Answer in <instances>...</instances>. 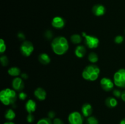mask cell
Wrapping results in <instances>:
<instances>
[{
    "instance_id": "6da1fadb",
    "label": "cell",
    "mask_w": 125,
    "mask_h": 124,
    "mask_svg": "<svg viewBox=\"0 0 125 124\" xmlns=\"http://www.w3.org/2000/svg\"><path fill=\"white\" fill-rule=\"evenodd\" d=\"M51 46L52 51L58 55L65 54L69 49V44L67 38L62 36L54 38L51 42Z\"/></svg>"
},
{
    "instance_id": "7a4b0ae2",
    "label": "cell",
    "mask_w": 125,
    "mask_h": 124,
    "mask_svg": "<svg viewBox=\"0 0 125 124\" xmlns=\"http://www.w3.org/2000/svg\"><path fill=\"white\" fill-rule=\"evenodd\" d=\"M17 99V95L14 89L6 88L0 92V100L4 105L14 106Z\"/></svg>"
},
{
    "instance_id": "3957f363",
    "label": "cell",
    "mask_w": 125,
    "mask_h": 124,
    "mask_svg": "<svg viewBox=\"0 0 125 124\" xmlns=\"http://www.w3.org/2000/svg\"><path fill=\"white\" fill-rule=\"evenodd\" d=\"M100 73V69L95 64H90L84 68L82 72L83 79L88 81H95L98 78Z\"/></svg>"
},
{
    "instance_id": "277c9868",
    "label": "cell",
    "mask_w": 125,
    "mask_h": 124,
    "mask_svg": "<svg viewBox=\"0 0 125 124\" xmlns=\"http://www.w3.org/2000/svg\"><path fill=\"white\" fill-rule=\"evenodd\" d=\"M114 83L118 87L125 88V69H119L115 73Z\"/></svg>"
},
{
    "instance_id": "5b68a950",
    "label": "cell",
    "mask_w": 125,
    "mask_h": 124,
    "mask_svg": "<svg viewBox=\"0 0 125 124\" xmlns=\"http://www.w3.org/2000/svg\"><path fill=\"white\" fill-rule=\"evenodd\" d=\"M82 35L84 38V43L85 46L89 49H95L98 46L100 41L97 37L87 35L85 32H83Z\"/></svg>"
},
{
    "instance_id": "8992f818",
    "label": "cell",
    "mask_w": 125,
    "mask_h": 124,
    "mask_svg": "<svg viewBox=\"0 0 125 124\" xmlns=\"http://www.w3.org/2000/svg\"><path fill=\"white\" fill-rule=\"evenodd\" d=\"M20 50L21 53L23 56L29 57L32 53L34 50V47L31 41H24L21 44Z\"/></svg>"
},
{
    "instance_id": "52a82bcc",
    "label": "cell",
    "mask_w": 125,
    "mask_h": 124,
    "mask_svg": "<svg viewBox=\"0 0 125 124\" xmlns=\"http://www.w3.org/2000/svg\"><path fill=\"white\" fill-rule=\"evenodd\" d=\"M70 124H83V116L78 111H73L69 114L68 117Z\"/></svg>"
},
{
    "instance_id": "ba28073f",
    "label": "cell",
    "mask_w": 125,
    "mask_h": 124,
    "mask_svg": "<svg viewBox=\"0 0 125 124\" xmlns=\"http://www.w3.org/2000/svg\"><path fill=\"white\" fill-rule=\"evenodd\" d=\"M100 85L104 91L109 92L112 91V89L114 88V83L109 78L103 77L100 81Z\"/></svg>"
},
{
    "instance_id": "9c48e42d",
    "label": "cell",
    "mask_w": 125,
    "mask_h": 124,
    "mask_svg": "<svg viewBox=\"0 0 125 124\" xmlns=\"http://www.w3.org/2000/svg\"><path fill=\"white\" fill-rule=\"evenodd\" d=\"M12 86L13 89L16 91H23L24 88V84L23 81V79L21 77H16L13 79L12 82Z\"/></svg>"
},
{
    "instance_id": "30bf717a",
    "label": "cell",
    "mask_w": 125,
    "mask_h": 124,
    "mask_svg": "<svg viewBox=\"0 0 125 124\" xmlns=\"http://www.w3.org/2000/svg\"><path fill=\"white\" fill-rule=\"evenodd\" d=\"M65 22L64 19L61 17H55L51 21V25L56 29H61L65 26Z\"/></svg>"
},
{
    "instance_id": "8fae6325",
    "label": "cell",
    "mask_w": 125,
    "mask_h": 124,
    "mask_svg": "<svg viewBox=\"0 0 125 124\" xmlns=\"http://www.w3.org/2000/svg\"><path fill=\"white\" fill-rule=\"evenodd\" d=\"M92 13L96 17H101L106 13V8L103 5L98 4L92 7Z\"/></svg>"
},
{
    "instance_id": "7c38bea8",
    "label": "cell",
    "mask_w": 125,
    "mask_h": 124,
    "mask_svg": "<svg viewBox=\"0 0 125 124\" xmlns=\"http://www.w3.org/2000/svg\"><path fill=\"white\" fill-rule=\"evenodd\" d=\"M34 96L39 100L42 101L45 100L46 97V92L42 88H37L34 92Z\"/></svg>"
},
{
    "instance_id": "4fadbf2b",
    "label": "cell",
    "mask_w": 125,
    "mask_h": 124,
    "mask_svg": "<svg viewBox=\"0 0 125 124\" xmlns=\"http://www.w3.org/2000/svg\"><path fill=\"white\" fill-rule=\"evenodd\" d=\"M82 114L84 117H90L93 113L92 106L89 103H85L82 106L81 108Z\"/></svg>"
},
{
    "instance_id": "5bb4252c",
    "label": "cell",
    "mask_w": 125,
    "mask_h": 124,
    "mask_svg": "<svg viewBox=\"0 0 125 124\" xmlns=\"http://www.w3.org/2000/svg\"><path fill=\"white\" fill-rule=\"evenodd\" d=\"M36 103L32 99L28 100L25 104V109L28 113H32L36 110Z\"/></svg>"
},
{
    "instance_id": "9a60e30c",
    "label": "cell",
    "mask_w": 125,
    "mask_h": 124,
    "mask_svg": "<svg viewBox=\"0 0 125 124\" xmlns=\"http://www.w3.org/2000/svg\"><path fill=\"white\" fill-rule=\"evenodd\" d=\"M74 53H75V55L78 58H83L86 53V49L83 45H79L76 47Z\"/></svg>"
},
{
    "instance_id": "2e32d148",
    "label": "cell",
    "mask_w": 125,
    "mask_h": 124,
    "mask_svg": "<svg viewBox=\"0 0 125 124\" xmlns=\"http://www.w3.org/2000/svg\"><path fill=\"white\" fill-rule=\"evenodd\" d=\"M38 59H39V62H40L41 64H49V63L51 62V58L46 53H42L38 57Z\"/></svg>"
},
{
    "instance_id": "e0dca14e",
    "label": "cell",
    "mask_w": 125,
    "mask_h": 124,
    "mask_svg": "<svg viewBox=\"0 0 125 124\" xmlns=\"http://www.w3.org/2000/svg\"><path fill=\"white\" fill-rule=\"evenodd\" d=\"M105 104L107 107L110 108H115L118 105V102H117V99L114 97H107L105 100Z\"/></svg>"
},
{
    "instance_id": "ac0fdd59",
    "label": "cell",
    "mask_w": 125,
    "mask_h": 124,
    "mask_svg": "<svg viewBox=\"0 0 125 124\" xmlns=\"http://www.w3.org/2000/svg\"><path fill=\"white\" fill-rule=\"evenodd\" d=\"M7 72L10 75L13 77H18L20 75L21 70L18 67H12L7 71Z\"/></svg>"
},
{
    "instance_id": "d6986e66",
    "label": "cell",
    "mask_w": 125,
    "mask_h": 124,
    "mask_svg": "<svg viewBox=\"0 0 125 124\" xmlns=\"http://www.w3.org/2000/svg\"><path fill=\"white\" fill-rule=\"evenodd\" d=\"M16 116L15 113L14 111L12 109H8L6 112H5L4 117L7 120L9 121H11V120H13Z\"/></svg>"
},
{
    "instance_id": "ffe728a7",
    "label": "cell",
    "mask_w": 125,
    "mask_h": 124,
    "mask_svg": "<svg viewBox=\"0 0 125 124\" xmlns=\"http://www.w3.org/2000/svg\"><path fill=\"white\" fill-rule=\"evenodd\" d=\"M70 40L73 44H78L82 42L83 39H82V36L79 34H73L71 36Z\"/></svg>"
},
{
    "instance_id": "44dd1931",
    "label": "cell",
    "mask_w": 125,
    "mask_h": 124,
    "mask_svg": "<svg viewBox=\"0 0 125 124\" xmlns=\"http://www.w3.org/2000/svg\"><path fill=\"white\" fill-rule=\"evenodd\" d=\"M88 60L92 63H95L98 61V55L95 52H90L88 55Z\"/></svg>"
},
{
    "instance_id": "7402d4cb",
    "label": "cell",
    "mask_w": 125,
    "mask_h": 124,
    "mask_svg": "<svg viewBox=\"0 0 125 124\" xmlns=\"http://www.w3.org/2000/svg\"><path fill=\"white\" fill-rule=\"evenodd\" d=\"M37 124H52L51 119H50L48 117H45L42 118V119H40L39 121L37 122Z\"/></svg>"
},
{
    "instance_id": "603a6c76",
    "label": "cell",
    "mask_w": 125,
    "mask_h": 124,
    "mask_svg": "<svg viewBox=\"0 0 125 124\" xmlns=\"http://www.w3.org/2000/svg\"><path fill=\"white\" fill-rule=\"evenodd\" d=\"M87 124H98V120L94 116H90L87 119Z\"/></svg>"
},
{
    "instance_id": "cb8c5ba5",
    "label": "cell",
    "mask_w": 125,
    "mask_h": 124,
    "mask_svg": "<svg viewBox=\"0 0 125 124\" xmlns=\"http://www.w3.org/2000/svg\"><path fill=\"white\" fill-rule=\"evenodd\" d=\"M0 61L2 66H6L9 64V59L6 55H2L0 57Z\"/></svg>"
},
{
    "instance_id": "d4e9b609",
    "label": "cell",
    "mask_w": 125,
    "mask_h": 124,
    "mask_svg": "<svg viewBox=\"0 0 125 124\" xmlns=\"http://www.w3.org/2000/svg\"><path fill=\"white\" fill-rule=\"evenodd\" d=\"M6 45L5 44V41L3 39L0 40V53H2L6 51Z\"/></svg>"
},
{
    "instance_id": "484cf974",
    "label": "cell",
    "mask_w": 125,
    "mask_h": 124,
    "mask_svg": "<svg viewBox=\"0 0 125 124\" xmlns=\"http://www.w3.org/2000/svg\"><path fill=\"white\" fill-rule=\"evenodd\" d=\"M44 36H45V38L47 39V40H51L53 37L54 35L51 30H47L44 34Z\"/></svg>"
},
{
    "instance_id": "4316f807",
    "label": "cell",
    "mask_w": 125,
    "mask_h": 124,
    "mask_svg": "<svg viewBox=\"0 0 125 124\" xmlns=\"http://www.w3.org/2000/svg\"><path fill=\"white\" fill-rule=\"evenodd\" d=\"M124 41V37L122 35H117L115 37L114 41L116 44H120L122 43Z\"/></svg>"
},
{
    "instance_id": "83f0119b",
    "label": "cell",
    "mask_w": 125,
    "mask_h": 124,
    "mask_svg": "<svg viewBox=\"0 0 125 124\" xmlns=\"http://www.w3.org/2000/svg\"><path fill=\"white\" fill-rule=\"evenodd\" d=\"M27 122L28 123H32L35 120V117H34V115L32 114V113H28V115L26 117Z\"/></svg>"
},
{
    "instance_id": "f1b7e54d",
    "label": "cell",
    "mask_w": 125,
    "mask_h": 124,
    "mask_svg": "<svg viewBox=\"0 0 125 124\" xmlns=\"http://www.w3.org/2000/svg\"><path fill=\"white\" fill-rule=\"evenodd\" d=\"M27 94L26 92H23V91H21V92H19L18 94V98H20L21 100H26V98H27Z\"/></svg>"
},
{
    "instance_id": "f546056e",
    "label": "cell",
    "mask_w": 125,
    "mask_h": 124,
    "mask_svg": "<svg viewBox=\"0 0 125 124\" xmlns=\"http://www.w3.org/2000/svg\"><path fill=\"white\" fill-rule=\"evenodd\" d=\"M112 93L116 98H120L121 96H122V92H121V91H120L119 89H114Z\"/></svg>"
},
{
    "instance_id": "4dcf8cb0",
    "label": "cell",
    "mask_w": 125,
    "mask_h": 124,
    "mask_svg": "<svg viewBox=\"0 0 125 124\" xmlns=\"http://www.w3.org/2000/svg\"><path fill=\"white\" fill-rule=\"evenodd\" d=\"M56 116V113L54 111H50L48 113V117L50 118V119H52Z\"/></svg>"
},
{
    "instance_id": "1f68e13d",
    "label": "cell",
    "mask_w": 125,
    "mask_h": 124,
    "mask_svg": "<svg viewBox=\"0 0 125 124\" xmlns=\"http://www.w3.org/2000/svg\"><path fill=\"white\" fill-rule=\"evenodd\" d=\"M17 37H18V38L20 40L23 41V40H24V39H25V35H24L23 32H18V34H17Z\"/></svg>"
},
{
    "instance_id": "d6a6232c",
    "label": "cell",
    "mask_w": 125,
    "mask_h": 124,
    "mask_svg": "<svg viewBox=\"0 0 125 124\" xmlns=\"http://www.w3.org/2000/svg\"><path fill=\"white\" fill-rule=\"evenodd\" d=\"M53 124H64L63 122L59 118H55L52 122Z\"/></svg>"
},
{
    "instance_id": "836d02e7",
    "label": "cell",
    "mask_w": 125,
    "mask_h": 124,
    "mask_svg": "<svg viewBox=\"0 0 125 124\" xmlns=\"http://www.w3.org/2000/svg\"><path fill=\"white\" fill-rule=\"evenodd\" d=\"M21 78L22 79H24V80H26L28 79V75L26 73H23V74H21Z\"/></svg>"
},
{
    "instance_id": "e575fe53",
    "label": "cell",
    "mask_w": 125,
    "mask_h": 124,
    "mask_svg": "<svg viewBox=\"0 0 125 124\" xmlns=\"http://www.w3.org/2000/svg\"><path fill=\"white\" fill-rule=\"evenodd\" d=\"M121 98L123 100V101H124L125 102V91H123L122 93V96H121Z\"/></svg>"
},
{
    "instance_id": "d590c367",
    "label": "cell",
    "mask_w": 125,
    "mask_h": 124,
    "mask_svg": "<svg viewBox=\"0 0 125 124\" xmlns=\"http://www.w3.org/2000/svg\"><path fill=\"white\" fill-rule=\"evenodd\" d=\"M120 124H125V118L121 120L120 122Z\"/></svg>"
},
{
    "instance_id": "8d00e7d4",
    "label": "cell",
    "mask_w": 125,
    "mask_h": 124,
    "mask_svg": "<svg viewBox=\"0 0 125 124\" xmlns=\"http://www.w3.org/2000/svg\"><path fill=\"white\" fill-rule=\"evenodd\" d=\"M4 124H15L13 122H12L9 121V122H5Z\"/></svg>"
},
{
    "instance_id": "74e56055",
    "label": "cell",
    "mask_w": 125,
    "mask_h": 124,
    "mask_svg": "<svg viewBox=\"0 0 125 124\" xmlns=\"http://www.w3.org/2000/svg\"></svg>"
}]
</instances>
